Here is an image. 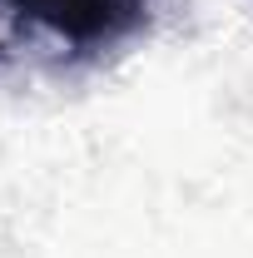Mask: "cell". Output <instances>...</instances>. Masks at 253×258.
Returning <instances> with one entry per match:
<instances>
[{"label":"cell","instance_id":"6da1fadb","mask_svg":"<svg viewBox=\"0 0 253 258\" xmlns=\"http://www.w3.org/2000/svg\"><path fill=\"white\" fill-rule=\"evenodd\" d=\"M5 5L80 50L114 45L144 20V0H5Z\"/></svg>","mask_w":253,"mask_h":258}]
</instances>
